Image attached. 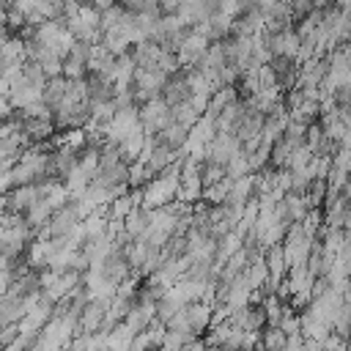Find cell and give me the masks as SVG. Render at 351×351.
Returning a JSON list of instances; mask_svg holds the SVG:
<instances>
[{
    "instance_id": "1",
    "label": "cell",
    "mask_w": 351,
    "mask_h": 351,
    "mask_svg": "<svg viewBox=\"0 0 351 351\" xmlns=\"http://www.w3.org/2000/svg\"><path fill=\"white\" fill-rule=\"evenodd\" d=\"M137 112H140V126H143V132H145L148 137H156V134H159V132L173 121L170 107H167L159 96H154V99L143 101Z\"/></svg>"
},
{
    "instance_id": "2",
    "label": "cell",
    "mask_w": 351,
    "mask_h": 351,
    "mask_svg": "<svg viewBox=\"0 0 351 351\" xmlns=\"http://www.w3.org/2000/svg\"><path fill=\"white\" fill-rule=\"evenodd\" d=\"M107 307L110 299H90L77 321V335H99L104 329V318H107Z\"/></svg>"
},
{
    "instance_id": "3",
    "label": "cell",
    "mask_w": 351,
    "mask_h": 351,
    "mask_svg": "<svg viewBox=\"0 0 351 351\" xmlns=\"http://www.w3.org/2000/svg\"><path fill=\"white\" fill-rule=\"evenodd\" d=\"M27 307H30V302H25V299H19V296H14V293L5 291L0 296V326L3 324H19L25 318Z\"/></svg>"
},
{
    "instance_id": "4",
    "label": "cell",
    "mask_w": 351,
    "mask_h": 351,
    "mask_svg": "<svg viewBox=\"0 0 351 351\" xmlns=\"http://www.w3.org/2000/svg\"><path fill=\"white\" fill-rule=\"evenodd\" d=\"M186 137H189V129H186V126H181V123H176V121H170V123L156 134V140H159L162 145H167L170 151H176V154H181V151H184Z\"/></svg>"
},
{
    "instance_id": "5",
    "label": "cell",
    "mask_w": 351,
    "mask_h": 351,
    "mask_svg": "<svg viewBox=\"0 0 351 351\" xmlns=\"http://www.w3.org/2000/svg\"><path fill=\"white\" fill-rule=\"evenodd\" d=\"M288 343V335L280 329V326H271L266 324L261 329V340H258V351H282Z\"/></svg>"
},
{
    "instance_id": "6",
    "label": "cell",
    "mask_w": 351,
    "mask_h": 351,
    "mask_svg": "<svg viewBox=\"0 0 351 351\" xmlns=\"http://www.w3.org/2000/svg\"><path fill=\"white\" fill-rule=\"evenodd\" d=\"M332 335H337L343 340L351 335V302H343L340 310L335 313V318H332Z\"/></svg>"
},
{
    "instance_id": "7",
    "label": "cell",
    "mask_w": 351,
    "mask_h": 351,
    "mask_svg": "<svg viewBox=\"0 0 351 351\" xmlns=\"http://www.w3.org/2000/svg\"><path fill=\"white\" fill-rule=\"evenodd\" d=\"M19 337V324H3L0 326V351H5Z\"/></svg>"
},
{
    "instance_id": "8",
    "label": "cell",
    "mask_w": 351,
    "mask_h": 351,
    "mask_svg": "<svg viewBox=\"0 0 351 351\" xmlns=\"http://www.w3.org/2000/svg\"><path fill=\"white\" fill-rule=\"evenodd\" d=\"M321 351H351V348H348V343H346L343 337H337V335H329V337L321 343Z\"/></svg>"
},
{
    "instance_id": "9",
    "label": "cell",
    "mask_w": 351,
    "mask_h": 351,
    "mask_svg": "<svg viewBox=\"0 0 351 351\" xmlns=\"http://www.w3.org/2000/svg\"><path fill=\"white\" fill-rule=\"evenodd\" d=\"M181 351H206V343H203V337H192L181 346Z\"/></svg>"
}]
</instances>
